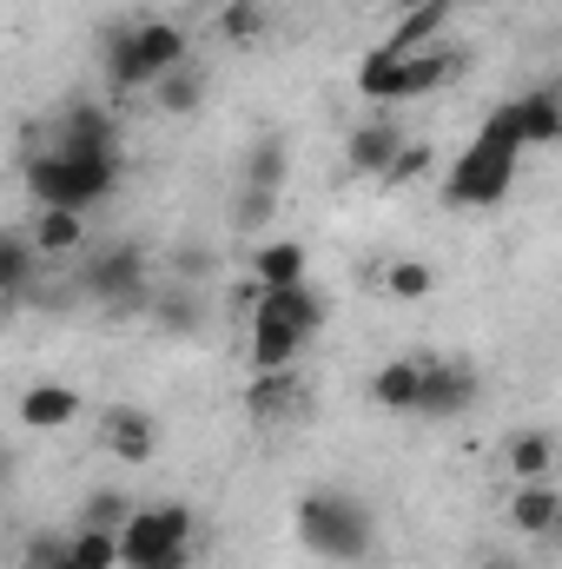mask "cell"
Returning <instances> with one entry per match:
<instances>
[{"instance_id": "9", "label": "cell", "mask_w": 562, "mask_h": 569, "mask_svg": "<svg viewBox=\"0 0 562 569\" xmlns=\"http://www.w3.org/2000/svg\"><path fill=\"white\" fill-rule=\"evenodd\" d=\"M496 120L516 133V146H550V140H562V93L556 87H536V93L496 107Z\"/></svg>"}, {"instance_id": "11", "label": "cell", "mask_w": 562, "mask_h": 569, "mask_svg": "<svg viewBox=\"0 0 562 569\" xmlns=\"http://www.w3.org/2000/svg\"><path fill=\"white\" fill-rule=\"evenodd\" d=\"M304 331L298 325H284L272 311H252V345H245V358H252V371H291L298 358H304Z\"/></svg>"}, {"instance_id": "35", "label": "cell", "mask_w": 562, "mask_h": 569, "mask_svg": "<svg viewBox=\"0 0 562 569\" xmlns=\"http://www.w3.org/2000/svg\"><path fill=\"white\" fill-rule=\"evenodd\" d=\"M550 543H556V550H562V510H556V530H550Z\"/></svg>"}, {"instance_id": "7", "label": "cell", "mask_w": 562, "mask_h": 569, "mask_svg": "<svg viewBox=\"0 0 562 569\" xmlns=\"http://www.w3.org/2000/svg\"><path fill=\"white\" fill-rule=\"evenodd\" d=\"M476 405V371L463 358H423V405L418 418H463Z\"/></svg>"}, {"instance_id": "23", "label": "cell", "mask_w": 562, "mask_h": 569, "mask_svg": "<svg viewBox=\"0 0 562 569\" xmlns=\"http://www.w3.org/2000/svg\"><path fill=\"white\" fill-rule=\"evenodd\" d=\"M152 107H159L165 120H192V113L205 107V73H192V67L165 73V80L152 87Z\"/></svg>"}, {"instance_id": "33", "label": "cell", "mask_w": 562, "mask_h": 569, "mask_svg": "<svg viewBox=\"0 0 562 569\" xmlns=\"http://www.w3.org/2000/svg\"><path fill=\"white\" fill-rule=\"evenodd\" d=\"M33 569H73V557H67V543H40V557H33Z\"/></svg>"}, {"instance_id": "21", "label": "cell", "mask_w": 562, "mask_h": 569, "mask_svg": "<svg viewBox=\"0 0 562 569\" xmlns=\"http://www.w3.org/2000/svg\"><path fill=\"white\" fill-rule=\"evenodd\" d=\"M107 80L120 93H152V73L140 60V40H133V20L127 27H107Z\"/></svg>"}, {"instance_id": "30", "label": "cell", "mask_w": 562, "mask_h": 569, "mask_svg": "<svg viewBox=\"0 0 562 569\" xmlns=\"http://www.w3.org/2000/svg\"><path fill=\"white\" fill-rule=\"evenodd\" d=\"M212 272H219V259H212L205 246H179V252H172V279L179 284H199V279H212Z\"/></svg>"}, {"instance_id": "20", "label": "cell", "mask_w": 562, "mask_h": 569, "mask_svg": "<svg viewBox=\"0 0 562 569\" xmlns=\"http://www.w3.org/2000/svg\"><path fill=\"white\" fill-rule=\"evenodd\" d=\"M152 318H159V331H172V338H192L199 325H205V305H199V284H179L165 279L152 291Z\"/></svg>"}, {"instance_id": "3", "label": "cell", "mask_w": 562, "mask_h": 569, "mask_svg": "<svg viewBox=\"0 0 562 569\" xmlns=\"http://www.w3.org/2000/svg\"><path fill=\"white\" fill-rule=\"evenodd\" d=\"M456 67H463V60H456V53H436V47H423V53H391V47H378V53H364L358 87H364V100L398 107V100H423V93L450 87Z\"/></svg>"}, {"instance_id": "31", "label": "cell", "mask_w": 562, "mask_h": 569, "mask_svg": "<svg viewBox=\"0 0 562 569\" xmlns=\"http://www.w3.org/2000/svg\"><path fill=\"white\" fill-rule=\"evenodd\" d=\"M127 523H133V510L120 497H93L87 503V530H127Z\"/></svg>"}, {"instance_id": "15", "label": "cell", "mask_w": 562, "mask_h": 569, "mask_svg": "<svg viewBox=\"0 0 562 569\" xmlns=\"http://www.w3.org/2000/svg\"><path fill=\"white\" fill-rule=\"evenodd\" d=\"M371 405L378 411H418L423 405V358H391L371 371Z\"/></svg>"}, {"instance_id": "5", "label": "cell", "mask_w": 562, "mask_h": 569, "mask_svg": "<svg viewBox=\"0 0 562 569\" xmlns=\"http://www.w3.org/2000/svg\"><path fill=\"white\" fill-rule=\"evenodd\" d=\"M192 543V510L185 503H159V510H133V523L120 530L127 569H179Z\"/></svg>"}, {"instance_id": "34", "label": "cell", "mask_w": 562, "mask_h": 569, "mask_svg": "<svg viewBox=\"0 0 562 569\" xmlns=\"http://www.w3.org/2000/svg\"><path fill=\"white\" fill-rule=\"evenodd\" d=\"M476 569H523L516 557H503V550H490V557H476Z\"/></svg>"}, {"instance_id": "17", "label": "cell", "mask_w": 562, "mask_h": 569, "mask_svg": "<svg viewBox=\"0 0 562 569\" xmlns=\"http://www.w3.org/2000/svg\"><path fill=\"white\" fill-rule=\"evenodd\" d=\"M80 418V391L73 385H33L20 391V430H67Z\"/></svg>"}, {"instance_id": "18", "label": "cell", "mask_w": 562, "mask_h": 569, "mask_svg": "<svg viewBox=\"0 0 562 569\" xmlns=\"http://www.w3.org/2000/svg\"><path fill=\"white\" fill-rule=\"evenodd\" d=\"M298 405H304V385H298V371H252L245 411H252L259 425H279L284 411H298Z\"/></svg>"}, {"instance_id": "6", "label": "cell", "mask_w": 562, "mask_h": 569, "mask_svg": "<svg viewBox=\"0 0 562 569\" xmlns=\"http://www.w3.org/2000/svg\"><path fill=\"white\" fill-rule=\"evenodd\" d=\"M87 291L100 298V305H133V298H152V279H145V252L140 246H113L107 259H93L87 266Z\"/></svg>"}, {"instance_id": "22", "label": "cell", "mask_w": 562, "mask_h": 569, "mask_svg": "<svg viewBox=\"0 0 562 569\" xmlns=\"http://www.w3.org/2000/svg\"><path fill=\"white\" fill-rule=\"evenodd\" d=\"M53 146H67V152H113V120L100 107H73L53 127Z\"/></svg>"}, {"instance_id": "13", "label": "cell", "mask_w": 562, "mask_h": 569, "mask_svg": "<svg viewBox=\"0 0 562 569\" xmlns=\"http://www.w3.org/2000/svg\"><path fill=\"white\" fill-rule=\"evenodd\" d=\"M503 470H510V483H550L556 477V437L550 430H510L503 437Z\"/></svg>"}, {"instance_id": "26", "label": "cell", "mask_w": 562, "mask_h": 569, "mask_svg": "<svg viewBox=\"0 0 562 569\" xmlns=\"http://www.w3.org/2000/svg\"><path fill=\"white\" fill-rule=\"evenodd\" d=\"M384 291L398 298V305H423L430 291H436V266H423V259H398V266H384Z\"/></svg>"}, {"instance_id": "19", "label": "cell", "mask_w": 562, "mask_h": 569, "mask_svg": "<svg viewBox=\"0 0 562 569\" xmlns=\"http://www.w3.org/2000/svg\"><path fill=\"white\" fill-rule=\"evenodd\" d=\"M27 232H33V246H40L47 259H67V252L87 246V212H73V206H40V219H33Z\"/></svg>"}, {"instance_id": "29", "label": "cell", "mask_w": 562, "mask_h": 569, "mask_svg": "<svg viewBox=\"0 0 562 569\" xmlns=\"http://www.w3.org/2000/svg\"><path fill=\"white\" fill-rule=\"evenodd\" d=\"M245 186H265V192H279V186H284V140H259V146H252Z\"/></svg>"}, {"instance_id": "25", "label": "cell", "mask_w": 562, "mask_h": 569, "mask_svg": "<svg viewBox=\"0 0 562 569\" xmlns=\"http://www.w3.org/2000/svg\"><path fill=\"white\" fill-rule=\"evenodd\" d=\"M67 557L73 569H127V550H120V530H73V543H67Z\"/></svg>"}, {"instance_id": "2", "label": "cell", "mask_w": 562, "mask_h": 569, "mask_svg": "<svg viewBox=\"0 0 562 569\" xmlns=\"http://www.w3.org/2000/svg\"><path fill=\"white\" fill-rule=\"evenodd\" d=\"M516 133L490 113V127L476 133V146L450 166V179H443V199L450 206H496L503 192H510V179H516Z\"/></svg>"}, {"instance_id": "32", "label": "cell", "mask_w": 562, "mask_h": 569, "mask_svg": "<svg viewBox=\"0 0 562 569\" xmlns=\"http://www.w3.org/2000/svg\"><path fill=\"white\" fill-rule=\"evenodd\" d=\"M259 219H272V192H265V186H245V199H239V226H259Z\"/></svg>"}, {"instance_id": "36", "label": "cell", "mask_w": 562, "mask_h": 569, "mask_svg": "<svg viewBox=\"0 0 562 569\" xmlns=\"http://www.w3.org/2000/svg\"><path fill=\"white\" fill-rule=\"evenodd\" d=\"M411 7H418V0H411Z\"/></svg>"}, {"instance_id": "24", "label": "cell", "mask_w": 562, "mask_h": 569, "mask_svg": "<svg viewBox=\"0 0 562 569\" xmlns=\"http://www.w3.org/2000/svg\"><path fill=\"white\" fill-rule=\"evenodd\" d=\"M33 259H40L33 232H7V239H0V291H7V298H27V284H33Z\"/></svg>"}, {"instance_id": "12", "label": "cell", "mask_w": 562, "mask_h": 569, "mask_svg": "<svg viewBox=\"0 0 562 569\" xmlns=\"http://www.w3.org/2000/svg\"><path fill=\"white\" fill-rule=\"evenodd\" d=\"M556 510H562V490H556V477L550 483H510V503H503V517H510V530L516 537H543L550 543V530H556Z\"/></svg>"}, {"instance_id": "27", "label": "cell", "mask_w": 562, "mask_h": 569, "mask_svg": "<svg viewBox=\"0 0 562 569\" xmlns=\"http://www.w3.org/2000/svg\"><path fill=\"white\" fill-rule=\"evenodd\" d=\"M219 33H225L232 47H252V40L265 33V0H225V13H219Z\"/></svg>"}, {"instance_id": "28", "label": "cell", "mask_w": 562, "mask_h": 569, "mask_svg": "<svg viewBox=\"0 0 562 569\" xmlns=\"http://www.w3.org/2000/svg\"><path fill=\"white\" fill-rule=\"evenodd\" d=\"M430 166H436L430 140H404V152H398L391 172H384V186H418V179H430Z\"/></svg>"}, {"instance_id": "8", "label": "cell", "mask_w": 562, "mask_h": 569, "mask_svg": "<svg viewBox=\"0 0 562 569\" xmlns=\"http://www.w3.org/2000/svg\"><path fill=\"white\" fill-rule=\"evenodd\" d=\"M100 443L120 463H152L159 457V418L140 411V405H107L100 411Z\"/></svg>"}, {"instance_id": "16", "label": "cell", "mask_w": 562, "mask_h": 569, "mask_svg": "<svg viewBox=\"0 0 562 569\" xmlns=\"http://www.w3.org/2000/svg\"><path fill=\"white\" fill-rule=\"evenodd\" d=\"M252 279L265 284V291H284V284H311V252H304L298 239H265V246L252 252Z\"/></svg>"}, {"instance_id": "4", "label": "cell", "mask_w": 562, "mask_h": 569, "mask_svg": "<svg viewBox=\"0 0 562 569\" xmlns=\"http://www.w3.org/2000/svg\"><path fill=\"white\" fill-rule=\"evenodd\" d=\"M298 537H304V550H318L331 563H358L371 550V517L344 490H311L298 503Z\"/></svg>"}, {"instance_id": "10", "label": "cell", "mask_w": 562, "mask_h": 569, "mask_svg": "<svg viewBox=\"0 0 562 569\" xmlns=\"http://www.w3.org/2000/svg\"><path fill=\"white\" fill-rule=\"evenodd\" d=\"M398 152H404V127H398V120H364V127H351V140H344V166H351L358 179H384Z\"/></svg>"}, {"instance_id": "14", "label": "cell", "mask_w": 562, "mask_h": 569, "mask_svg": "<svg viewBox=\"0 0 562 569\" xmlns=\"http://www.w3.org/2000/svg\"><path fill=\"white\" fill-rule=\"evenodd\" d=\"M133 40H140V60L152 73V87L185 67V27L179 20H133Z\"/></svg>"}, {"instance_id": "1", "label": "cell", "mask_w": 562, "mask_h": 569, "mask_svg": "<svg viewBox=\"0 0 562 569\" xmlns=\"http://www.w3.org/2000/svg\"><path fill=\"white\" fill-rule=\"evenodd\" d=\"M113 152H67V146H47L33 166H27V186H33V199L40 206H73V212H87V206H100L107 192H113Z\"/></svg>"}]
</instances>
